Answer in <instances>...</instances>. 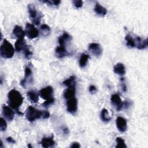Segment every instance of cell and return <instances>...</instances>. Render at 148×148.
Listing matches in <instances>:
<instances>
[{
  "label": "cell",
  "instance_id": "9a60e30c",
  "mask_svg": "<svg viewBox=\"0 0 148 148\" xmlns=\"http://www.w3.org/2000/svg\"><path fill=\"white\" fill-rule=\"evenodd\" d=\"M56 54L57 57L59 58H62L68 55L67 50L65 49V47L64 46H58L56 49Z\"/></svg>",
  "mask_w": 148,
  "mask_h": 148
},
{
  "label": "cell",
  "instance_id": "9c48e42d",
  "mask_svg": "<svg viewBox=\"0 0 148 148\" xmlns=\"http://www.w3.org/2000/svg\"><path fill=\"white\" fill-rule=\"evenodd\" d=\"M111 102L112 105L115 107L117 111H120L123 108V102L121 101L120 96L117 94H114L111 96L110 98Z\"/></svg>",
  "mask_w": 148,
  "mask_h": 148
},
{
  "label": "cell",
  "instance_id": "7c38bea8",
  "mask_svg": "<svg viewBox=\"0 0 148 148\" xmlns=\"http://www.w3.org/2000/svg\"><path fill=\"white\" fill-rule=\"evenodd\" d=\"M116 126L119 131L121 132H125L127 128L126 120L122 117H117L116 119Z\"/></svg>",
  "mask_w": 148,
  "mask_h": 148
},
{
  "label": "cell",
  "instance_id": "e575fe53",
  "mask_svg": "<svg viewBox=\"0 0 148 148\" xmlns=\"http://www.w3.org/2000/svg\"><path fill=\"white\" fill-rule=\"evenodd\" d=\"M60 3H61L60 1H52V4L55 6H58Z\"/></svg>",
  "mask_w": 148,
  "mask_h": 148
},
{
  "label": "cell",
  "instance_id": "8fae6325",
  "mask_svg": "<svg viewBox=\"0 0 148 148\" xmlns=\"http://www.w3.org/2000/svg\"><path fill=\"white\" fill-rule=\"evenodd\" d=\"M2 114L5 118L9 121H12L14 116V113L13 110L5 105H3L2 106Z\"/></svg>",
  "mask_w": 148,
  "mask_h": 148
},
{
  "label": "cell",
  "instance_id": "4316f807",
  "mask_svg": "<svg viewBox=\"0 0 148 148\" xmlns=\"http://www.w3.org/2000/svg\"><path fill=\"white\" fill-rule=\"evenodd\" d=\"M116 142H117V145L116 146V147H117V148L127 147V146L125 143V141L123 138H121L120 137H117L116 138Z\"/></svg>",
  "mask_w": 148,
  "mask_h": 148
},
{
  "label": "cell",
  "instance_id": "d6a6232c",
  "mask_svg": "<svg viewBox=\"0 0 148 148\" xmlns=\"http://www.w3.org/2000/svg\"><path fill=\"white\" fill-rule=\"evenodd\" d=\"M80 147V145L79 143L76 142H75L72 143L71 146V147H72V148H78V147Z\"/></svg>",
  "mask_w": 148,
  "mask_h": 148
},
{
  "label": "cell",
  "instance_id": "4dcf8cb0",
  "mask_svg": "<svg viewBox=\"0 0 148 148\" xmlns=\"http://www.w3.org/2000/svg\"><path fill=\"white\" fill-rule=\"evenodd\" d=\"M73 3L74 6L76 8L79 9V8H81L82 6V5H83V1H78V0L73 1Z\"/></svg>",
  "mask_w": 148,
  "mask_h": 148
},
{
  "label": "cell",
  "instance_id": "e0dca14e",
  "mask_svg": "<svg viewBox=\"0 0 148 148\" xmlns=\"http://www.w3.org/2000/svg\"><path fill=\"white\" fill-rule=\"evenodd\" d=\"M94 11L95 13L100 16H105L107 13V10L105 8L101 6L99 3H96L94 7Z\"/></svg>",
  "mask_w": 148,
  "mask_h": 148
},
{
  "label": "cell",
  "instance_id": "5b68a950",
  "mask_svg": "<svg viewBox=\"0 0 148 148\" xmlns=\"http://www.w3.org/2000/svg\"><path fill=\"white\" fill-rule=\"evenodd\" d=\"M25 33L28 38L30 39H35L39 35V31L36 27L30 23H27L25 25Z\"/></svg>",
  "mask_w": 148,
  "mask_h": 148
},
{
  "label": "cell",
  "instance_id": "d4e9b609",
  "mask_svg": "<svg viewBox=\"0 0 148 148\" xmlns=\"http://www.w3.org/2000/svg\"><path fill=\"white\" fill-rule=\"evenodd\" d=\"M88 58H89V56L88 54H86L85 53L82 54L79 59V66L81 68L85 67L87 63Z\"/></svg>",
  "mask_w": 148,
  "mask_h": 148
},
{
  "label": "cell",
  "instance_id": "ba28073f",
  "mask_svg": "<svg viewBox=\"0 0 148 148\" xmlns=\"http://www.w3.org/2000/svg\"><path fill=\"white\" fill-rule=\"evenodd\" d=\"M32 80H33V78H32V71L29 67L27 66L25 68L24 77L23 80H21L20 84L21 85L22 87H23L24 88H25L27 84L28 83H32Z\"/></svg>",
  "mask_w": 148,
  "mask_h": 148
},
{
  "label": "cell",
  "instance_id": "30bf717a",
  "mask_svg": "<svg viewBox=\"0 0 148 148\" xmlns=\"http://www.w3.org/2000/svg\"><path fill=\"white\" fill-rule=\"evenodd\" d=\"M89 51L95 56L99 57L102 53V49L99 44L97 43H92L88 46Z\"/></svg>",
  "mask_w": 148,
  "mask_h": 148
},
{
  "label": "cell",
  "instance_id": "836d02e7",
  "mask_svg": "<svg viewBox=\"0 0 148 148\" xmlns=\"http://www.w3.org/2000/svg\"><path fill=\"white\" fill-rule=\"evenodd\" d=\"M6 140L9 143H15V140L12 137H10V136L6 138Z\"/></svg>",
  "mask_w": 148,
  "mask_h": 148
},
{
  "label": "cell",
  "instance_id": "484cf974",
  "mask_svg": "<svg viewBox=\"0 0 148 148\" xmlns=\"http://www.w3.org/2000/svg\"><path fill=\"white\" fill-rule=\"evenodd\" d=\"M40 30L42 31V34L44 36L49 35L51 32V29H50V28L49 27V26L45 24H42L40 26Z\"/></svg>",
  "mask_w": 148,
  "mask_h": 148
},
{
  "label": "cell",
  "instance_id": "83f0119b",
  "mask_svg": "<svg viewBox=\"0 0 148 148\" xmlns=\"http://www.w3.org/2000/svg\"><path fill=\"white\" fill-rule=\"evenodd\" d=\"M23 51H24V57L27 59H29L31 57V56H32V51L30 50V48L28 46H27L25 47V48L24 49Z\"/></svg>",
  "mask_w": 148,
  "mask_h": 148
},
{
  "label": "cell",
  "instance_id": "6da1fadb",
  "mask_svg": "<svg viewBox=\"0 0 148 148\" xmlns=\"http://www.w3.org/2000/svg\"><path fill=\"white\" fill-rule=\"evenodd\" d=\"M8 99L9 106L11 108L16 110L18 113L22 114V113L18 110V108L22 105L24 100V98L20 92L15 89H12L8 92Z\"/></svg>",
  "mask_w": 148,
  "mask_h": 148
},
{
  "label": "cell",
  "instance_id": "ac0fdd59",
  "mask_svg": "<svg viewBox=\"0 0 148 148\" xmlns=\"http://www.w3.org/2000/svg\"><path fill=\"white\" fill-rule=\"evenodd\" d=\"M15 49L17 52H20L21 51H23L24 49L27 46L25 41L24 39H18L16 40L15 44Z\"/></svg>",
  "mask_w": 148,
  "mask_h": 148
},
{
  "label": "cell",
  "instance_id": "4fadbf2b",
  "mask_svg": "<svg viewBox=\"0 0 148 148\" xmlns=\"http://www.w3.org/2000/svg\"><path fill=\"white\" fill-rule=\"evenodd\" d=\"M40 143L42 146L44 148L53 147L55 145V142L53 140V136L44 137L42 138Z\"/></svg>",
  "mask_w": 148,
  "mask_h": 148
},
{
  "label": "cell",
  "instance_id": "f1b7e54d",
  "mask_svg": "<svg viewBox=\"0 0 148 148\" xmlns=\"http://www.w3.org/2000/svg\"><path fill=\"white\" fill-rule=\"evenodd\" d=\"M7 128V123L5 119L2 117L1 118V121H0V129L2 131H4L6 130Z\"/></svg>",
  "mask_w": 148,
  "mask_h": 148
},
{
  "label": "cell",
  "instance_id": "603a6c76",
  "mask_svg": "<svg viewBox=\"0 0 148 148\" xmlns=\"http://www.w3.org/2000/svg\"><path fill=\"white\" fill-rule=\"evenodd\" d=\"M63 84L68 87H76V78L75 76H71L63 82Z\"/></svg>",
  "mask_w": 148,
  "mask_h": 148
},
{
  "label": "cell",
  "instance_id": "2e32d148",
  "mask_svg": "<svg viewBox=\"0 0 148 148\" xmlns=\"http://www.w3.org/2000/svg\"><path fill=\"white\" fill-rule=\"evenodd\" d=\"M125 39L126 40L127 46L128 47L132 48L135 47V35L128 34L125 36Z\"/></svg>",
  "mask_w": 148,
  "mask_h": 148
},
{
  "label": "cell",
  "instance_id": "8992f818",
  "mask_svg": "<svg viewBox=\"0 0 148 148\" xmlns=\"http://www.w3.org/2000/svg\"><path fill=\"white\" fill-rule=\"evenodd\" d=\"M66 110L67 111L71 113L75 114L77 110V100L75 97L69 98L67 99L66 101Z\"/></svg>",
  "mask_w": 148,
  "mask_h": 148
},
{
  "label": "cell",
  "instance_id": "3957f363",
  "mask_svg": "<svg viewBox=\"0 0 148 148\" xmlns=\"http://www.w3.org/2000/svg\"><path fill=\"white\" fill-rule=\"evenodd\" d=\"M14 54V49L13 45L6 39L1 46L0 54L2 57L4 58H10L13 57Z\"/></svg>",
  "mask_w": 148,
  "mask_h": 148
},
{
  "label": "cell",
  "instance_id": "277c9868",
  "mask_svg": "<svg viewBox=\"0 0 148 148\" xmlns=\"http://www.w3.org/2000/svg\"><path fill=\"white\" fill-rule=\"evenodd\" d=\"M28 10L29 14V17L31 18L32 23L35 25H39L42 17V13L36 10L35 6L33 4H29L28 5Z\"/></svg>",
  "mask_w": 148,
  "mask_h": 148
},
{
  "label": "cell",
  "instance_id": "7402d4cb",
  "mask_svg": "<svg viewBox=\"0 0 148 148\" xmlns=\"http://www.w3.org/2000/svg\"><path fill=\"white\" fill-rule=\"evenodd\" d=\"M29 100L32 103H36L39 101L38 94L34 90L29 91L27 93Z\"/></svg>",
  "mask_w": 148,
  "mask_h": 148
},
{
  "label": "cell",
  "instance_id": "cb8c5ba5",
  "mask_svg": "<svg viewBox=\"0 0 148 148\" xmlns=\"http://www.w3.org/2000/svg\"><path fill=\"white\" fill-rule=\"evenodd\" d=\"M101 119L103 122H105V123L109 122L110 120L111 117L109 116V112L107 109H103L102 110L101 113Z\"/></svg>",
  "mask_w": 148,
  "mask_h": 148
},
{
  "label": "cell",
  "instance_id": "7a4b0ae2",
  "mask_svg": "<svg viewBox=\"0 0 148 148\" xmlns=\"http://www.w3.org/2000/svg\"><path fill=\"white\" fill-rule=\"evenodd\" d=\"M50 113L47 110H40L36 109L32 106H29L26 110V118L31 122L34 121L36 119H48Z\"/></svg>",
  "mask_w": 148,
  "mask_h": 148
},
{
  "label": "cell",
  "instance_id": "5bb4252c",
  "mask_svg": "<svg viewBox=\"0 0 148 148\" xmlns=\"http://www.w3.org/2000/svg\"><path fill=\"white\" fill-rule=\"evenodd\" d=\"M72 40V37L67 32H64L63 34L58 38V43L60 46H65L68 42Z\"/></svg>",
  "mask_w": 148,
  "mask_h": 148
},
{
  "label": "cell",
  "instance_id": "ffe728a7",
  "mask_svg": "<svg viewBox=\"0 0 148 148\" xmlns=\"http://www.w3.org/2000/svg\"><path fill=\"white\" fill-rule=\"evenodd\" d=\"M75 87H68L64 92V97L68 99L69 98L75 97Z\"/></svg>",
  "mask_w": 148,
  "mask_h": 148
},
{
  "label": "cell",
  "instance_id": "1f68e13d",
  "mask_svg": "<svg viewBox=\"0 0 148 148\" xmlns=\"http://www.w3.org/2000/svg\"><path fill=\"white\" fill-rule=\"evenodd\" d=\"M88 90L91 93H93V92H95L97 91V88L95 86L91 85L88 88Z\"/></svg>",
  "mask_w": 148,
  "mask_h": 148
},
{
  "label": "cell",
  "instance_id": "d590c367",
  "mask_svg": "<svg viewBox=\"0 0 148 148\" xmlns=\"http://www.w3.org/2000/svg\"><path fill=\"white\" fill-rule=\"evenodd\" d=\"M121 83H122V84H121V86H122V88H123V91H126L127 88H126V86H125V83H124V82H122Z\"/></svg>",
  "mask_w": 148,
  "mask_h": 148
},
{
  "label": "cell",
  "instance_id": "d6986e66",
  "mask_svg": "<svg viewBox=\"0 0 148 148\" xmlns=\"http://www.w3.org/2000/svg\"><path fill=\"white\" fill-rule=\"evenodd\" d=\"M25 32L19 25H16L13 30V34L18 39H24Z\"/></svg>",
  "mask_w": 148,
  "mask_h": 148
},
{
  "label": "cell",
  "instance_id": "f546056e",
  "mask_svg": "<svg viewBox=\"0 0 148 148\" xmlns=\"http://www.w3.org/2000/svg\"><path fill=\"white\" fill-rule=\"evenodd\" d=\"M54 98H53L50 99H49V100H46L43 103H42V106L45 107V108H47L49 107L50 105H52L54 102Z\"/></svg>",
  "mask_w": 148,
  "mask_h": 148
},
{
  "label": "cell",
  "instance_id": "44dd1931",
  "mask_svg": "<svg viewBox=\"0 0 148 148\" xmlns=\"http://www.w3.org/2000/svg\"><path fill=\"white\" fill-rule=\"evenodd\" d=\"M114 72L119 75H123L125 73V68L122 63H117L113 68Z\"/></svg>",
  "mask_w": 148,
  "mask_h": 148
},
{
  "label": "cell",
  "instance_id": "52a82bcc",
  "mask_svg": "<svg viewBox=\"0 0 148 148\" xmlns=\"http://www.w3.org/2000/svg\"><path fill=\"white\" fill-rule=\"evenodd\" d=\"M40 96L45 100L50 99L53 97V89L51 86H47L42 89H41L39 91Z\"/></svg>",
  "mask_w": 148,
  "mask_h": 148
}]
</instances>
